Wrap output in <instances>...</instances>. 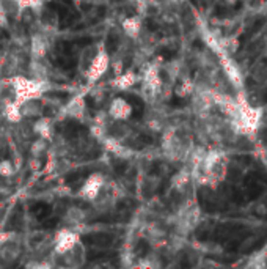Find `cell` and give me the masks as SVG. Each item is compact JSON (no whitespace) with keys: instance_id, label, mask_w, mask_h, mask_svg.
I'll return each instance as SVG.
<instances>
[{"instance_id":"4fadbf2b","label":"cell","mask_w":267,"mask_h":269,"mask_svg":"<svg viewBox=\"0 0 267 269\" xmlns=\"http://www.w3.org/2000/svg\"><path fill=\"white\" fill-rule=\"evenodd\" d=\"M61 257H63V260H66L65 264L69 266V267L82 266V264L85 263V249H84V246H82V242L79 241L74 247H72L71 251H68V252H66L65 255H61Z\"/></svg>"},{"instance_id":"7402d4cb","label":"cell","mask_w":267,"mask_h":269,"mask_svg":"<svg viewBox=\"0 0 267 269\" xmlns=\"http://www.w3.org/2000/svg\"><path fill=\"white\" fill-rule=\"evenodd\" d=\"M252 76L256 82H265L267 81V66L262 65V63H258L252 69Z\"/></svg>"},{"instance_id":"e0dca14e","label":"cell","mask_w":267,"mask_h":269,"mask_svg":"<svg viewBox=\"0 0 267 269\" xmlns=\"http://www.w3.org/2000/svg\"><path fill=\"white\" fill-rule=\"evenodd\" d=\"M190 181H192V172L189 168H182L172 178V186L176 190H184L190 184Z\"/></svg>"},{"instance_id":"603a6c76","label":"cell","mask_w":267,"mask_h":269,"mask_svg":"<svg viewBox=\"0 0 267 269\" xmlns=\"http://www.w3.org/2000/svg\"><path fill=\"white\" fill-rule=\"evenodd\" d=\"M46 148H47V140H44V139L36 140V142L32 145V156H33V158H39V156L46 151Z\"/></svg>"},{"instance_id":"44dd1931","label":"cell","mask_w":267,"mask_h":269,"mask_svg":"<svg viewBox=\"0 0 267 269\" xmlns=\"http://www.w3.org/2000/svg\"><path fill=\"white\" fill-rule=\"evenodd\" d=\"M14 175V165L10 159H2L0 161V177L4 178H11Z\"/></svg>"},{"instance_id":"d4e9b609","label":"cell","mask_w":267,"mask_h":269,"mask_svg":"<svg viewBox=\"0 0 267 269\" xmlns=\"http://www.w3.org/2000/svg\"><path fill=\"white\" fill-rule=\"evenodd\" d=\"M52 264L51 263H39V261H35V263H29L27 264V267H36V269H39V267H51Z\"/></svg>"},{"instance_id":"83f0119b","label":"cell","mask_w":267,"mask_h":269,"mask_svg":"<svg viewBox=\"0 0 267 269\" xmlns=\"http://www.w3.org/2000/svg\"><path fill=\"white\" fill-rule=\"evenodd\" d=\"M135 2H137V4H140V5H143V4H145V0H135Z\"/></svg>"},{"instance_id":"6da1fadb","label":"cell","mask_w":267,"mask_h":269,"mask_svg":"<svg viewBox=\"0 0 267 269\" xmlns=\"http://www.w3.org/2000/svg\"><path fill=\"white\" fill-rule=\"evenodd\" d=\"M8 84L14 91V101L17 104L32 100H39L51 87L47 79H35L26 76H11L8 79Z\"/></svg>"},{"instance_id":"7c38bea8","label":"cell","mask_w":267,"mask_h":269,"mask_svg":"<svg viewBox=\"0 0 267 269\" xmlns=\"http://www.w3.org/2000/svg\"><path fill=\"white\" fill-rule=\"evenodd\" d=\"M85 221H87V213H85V209H82L79 206H69L65 211L63 222L71 228L80 227L82 224H85Z\"/></svg>"},{"instance_id":"5bb4252c","label":"cell","mask_w":267,"mask_h":269,"mask_svg":"<svg viewBox=\"0 0 267 269\" xmlns=\"http://www.w3.org/2000/svg\"><path fill=\"white\" fill-rule=\"evenodd\" d=\"M121 27H123V32L126 33V36H129L131 40H137V38H140L141 27H143L141 17L140 16L126 17L123 22H121Z\"/></svg>"},{"instance_id":"52a82bcc","label":"cell","mask_w":267,"mask_h":269,"mask_svg":"<svg viewBox=\"0 0 267 269\" xmlns=\"http://www.w3.org/2000/svg\"><path fill=\"white\" fill-rule=\"evenodd\" d=\"M63 115L72 120H84L85 112H87V103H85V94L79 93L76 96H72L71 100L63 106L61 109Z\"/></svg>"},{"instance_id":"8992f818","label":"cell","mask_w":267,"mask_h":269,"mask_svg":"<svg viewBox=\"0 0 267 269\" xmlns=\"http://www.w3.org/2000/svg\"><path fill=\"white\" fill-rule=\"evenodd\" d=\"M132 112H134L132 104L128 100H125L123 96H115L113 100L110 101L109 109H107V115L113 121H116V123H121V121H128L132 117Z\"/></svg>"},{"instance_id":"ffe728a7","label":"cell","mask_w":267,"mask_h":269,"mask_svg":"<svg viewBox=\"0 0 267 269\" xmlns=\"http://www.w3.org/2000/svg\"><path fill=\"white\" fill-rule=\"evenodd\" d=\"M195 88H197V85L193 84L190 79H184V81L179 82V85L176 87L175 93H176L179 98H187V96H190V94L195 93Z\"/></svg>"},{"instance_id":"ba28073f","label":"cell","mask_w":267,"mask_h":269,"mask_svg":"<svg viewBox=\"0 0 267 269\" xmlns=\"http://www.w3.org/2000/svg\"><path fill=\"white\" fill-rule=\"evenodd\" d=\"M101 140H102V145H104L106 151H109L110 155H113V156H116V158H121V159L131 158V155H132L131 148H129V146H126L119 139L104 136Z\"/></svg>"},{"instance_id":"3957f363","label":"cell","mask_w":267,"mask_h":269,"mask_svg":"<svg viewBox=\"0 0 267 269\" xmlns=\"http://www.w3.org/2000/svg\"><path fill=\"white\" fill-rule=\"evenodd\" d=\"M163 81L160 78V71L156 65H148L143 69V76H141V90L143 96L147 98L148 101H153L154 98H157L162 91Z\"/></svg>"},{"instance_id":"277c9868","label":"cell","mask_w":267,"mask_h":269,"mask_svg":"<svg viewBox=\"0 0 267 269\" xmlns=\"http://www.w3.org/2000/svg\"><path fill=\"white\" fill-rule=\"evenodd\" d=\"M79 241H80V236L76 232V228H71V227L60 228L52 239V252L54 255L61 257L74 247Z\"/></svg>"},{"instance_id":"9a60e30c","label":"cell","mask_w":267,"mask_h":269,"mask_svg":"<svg viewBox=\"0 0 267 269\" xmlns=\"http://www.w3.org/2000/svg\"><path fill=\"white\" fill-rule=\"evenodd\" d=\"M33 132L44 140H51L52 139V132H54V126H52V121L46 117H38L36 121L33 123Z\"/></svg>"},{"instance_id":"484cf974","label":"cell","mask_w":267,"mask_h":269,"mask_svg":"<svg viewBox=\"0 0 267 269\" xmlns=\"http://www.w3.org/2000/svg\"><path fill=\"white\" fill-rule=\"evenodd\" d=\"M256 213H258V214H262V216H264V214H267V208H265L264 205H258V208H256Z\"/></svg>"},{"instance_id":"8fae6325","label":"cell","mask_w":267,"mask_h":269,"mask_svg":"<svg viewBox=\"0 0 267 269\" xmlns=\"http://www.w3.org/2000/svg\"><path fill=\"white\" fill-rule=\"evenodd\" d=\"M47 51H49V41L43 33H33L30 38V54L32 59L44 60Z\"/></svg>"},{"instance_id":"4316f807","label":"cell","mask_w":267,"mask_h":269,"mask_svg":"<svg viewBox=\"0 0 267 269\" xmlns=\"http://www.w3.org/2000/svg\"><path fill=\"white\" fill-rule=\"evenodd\" d=\"M225 2H227L228 5H234V4H236V0H225Z\"/></svg>"},{"instance_id":"2e32d148","label":"cell","mask_w":267,"mask_h":269,"mask_svg":"<svg viewBox=\"0 0 267 269\" xmlns=\"http://www.w3.org/2000/svg\"><path fill=\"white\" fill-rule=\"evenodd\" d=\"M4 117L10 121V123H14V125H17V123H20V121L24 120V117H22V112H20V106L13 100V101H10V103H7L5 106H4Z\"/></svg>"},{"instance_id":"30bf717a","label":"cell","mask_w":267,"mask_h":269,"mask_svg":"<svg viewBox=\"0 0 267 269\" xmlns=\"http://www.w3.org/2000/svg\"><path fill=\"white\" fill-rule=\"evenodd\" d=\"M138 79H140V78H138V74H137L135 71L128 69V71L119 72L118 76H115L112 85H113L116 90H119V91H126V90H131L134 85H137V84L140 82Z\"/></svg>"},{"instance_id":"ac0fdd59","label":"cell","mask_w":267,"mask_h":269,"mask_svg":"<svg viewBox=\"0 0 267 269\" xmlns=\"http://www.w3.org/2000/svg\"><path fill=\"white\" fill-rule=\"evenodd\" d=\"M19 106H20V112L24 118H38L41 115V104H38V100L26 101Z\"/></svg>"},{"instance_id":"f1b7e54d","label":"cell","mask_w":267,"mask_h":269,"mask_svg":"<svg viewBox=\"0 0 267 269\" xmlns=\"http://www.w3.org/2000/svg\"><path fill=\"white\" fill-rule=\"evenodd\" d=\"M41 2H44V4H47V2H51V0H41Z\"/></svg>"},{"instance_id":"7a4b0ae2","label":"cell","mask_w":267,"mask_h":269,"mask_svg":"<svg viewBox=\"0 0 267 269\" xmlns=\"http://www.w3.org/2000/svg\"><path fill=\"white\" fill-rule=\"evenodd\" d=\"M110 55L109 52L106 51L104 47H99L98 51L94 52L91 62L88 63L87 69H85V78L90 84H94L98 82L102 76H106V72L109 71L110 68Z\"/></svg>"},{"instance_id":"9c48e42d","label":"cell","mask_w":267,"mask_h":269,"mask_svg":"<svg viewBox=\"0 0 267 269\" xmlns=\"http://www.w3.org/2000/svg\"><path fill=\"white\" fill-rule=\"evenodd\" d=\"M220 65L225 71L227 78L231 81V84L234 87H242L244 82H242V74H240V69L237 68V65L227 55V54H220Z\"/></svg>"},{"instance_id":"cb8c5ba5","label":"cell","mask_w":267,"mask_h":269,"mask_svg":"<svg viewBox=\"0 0 267 269\" xmlns=\"http://www.w3.org/2000/svg\"><path fill=\"white\" fill-rule=\"evenodd\" d=\"M11 239H13V235H11V233L0 230V249H2V247L5 246V244H8Z\"/></svg>"},{"instance_id":"5b68a950","label":"cell","mask_w":267,"mask_h":269,"mask_svg":"<svg viewBox=\"0 0 267 269\" xmlns=\"http://www.w3.org/2000/svg\"><path fill=\"white\" fill-rule=\"evenodd\" d=\"M106 183H107V181H106V177H104L102 174H99V172L90 174V175L85 178L82 187L79 189L77 197L82 199V200H85V202L93 203L96 199H98V195H99V192L102 190V187H104Z\"/></svg>"},{"instance_id":"d6986e66","label":"cell","mask_w":267,"mask_h":269,"mask_svg":"<svg viewBox=\"0 0 267 269\" xmlns=\"http://www.w3.org/2000/svg\"><path fill=\"white\" fill-rule=\"evenodd\" d=\"M11 2L17 7L19 11H24V10L41 11L44 8V2H41V0H11Z\"/></svg>"}]
</instances>
